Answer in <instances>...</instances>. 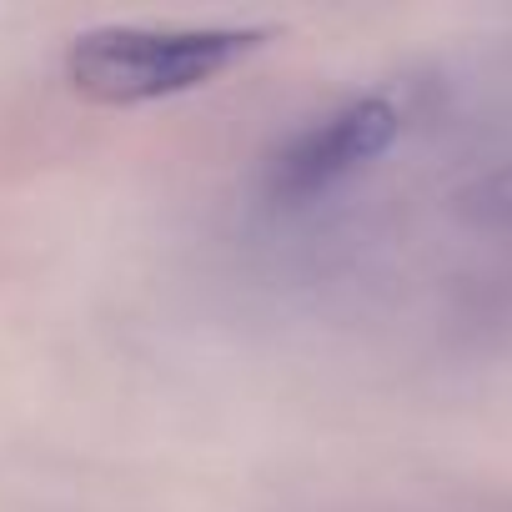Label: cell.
I'll return each instance as SVG.
<instances>
[{"label":"cell","mask_w":512,"mask_h":512,"mask_svg":"<svg viewBox=\"0 0 512 512\" xmlns=\"http://www.w3.org/2000/svg\"><path fill=\"white\" fill-rule=\"evenodd\" d=\"M256 36L246 31H96L71 51V76L101 101H161L206 86Z\"/></svg>","instance_id":"cell-1"},{"label":"cell","mask_w":512,"mask_h":512,"mask_svg":"<svg viewBox=\"0 0 512 512\" xmlns=\"http://www.w3.org/2000/svg\"><path fill=\"white\" fill-rule=\"evenodd\" d=\"M392 131H397V116H392V106H382V101H357V106H347V111L317 121V126L282 156V166H277V191L307 201V196L337 186V181L352 176L362 161H372V156L392 141Z\"/></svg>","instance_id":"cell-2"}]
</instances>
